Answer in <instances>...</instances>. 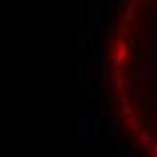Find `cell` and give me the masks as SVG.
Instances as JSON below:
<instances>
[{
    "label": "cell",
    "instance_id": "cell-3",
    "mask_svg": "<svg viewBox=\"0 0 157 157\" xmlns=\"http://www.w3.org/2000/svg\"><path fill=\"white\" fill-rule=\"evenodd\" d=\"M123 56H125V54H120V52H118V47H113V49H110V64H113L115 69L123 64Z\"/></svg>",
    "mask_w": 157,
    "mask_h": 157
},
{
    "label": "cell",
    "instance_id": "cell-2",
    "mask_svg": "<svg viewBox=\"0 0 157 157\" xmlns=\"http://www.w3.org/2000/svg\"><path fill=\"white\" fill-rule=\"evenodd\" d=\"M91 130H93L91 120H86V118H78V123H76V132H78V135H88Z\"/></svg>",
    "mask_w": 157,
    "mask_h": 157
},
{
    "label": "cell",
    "instance_id": "cell-4",
    "mask_svg": "<svg viewBox=\"0 0 157 157\" xmlns=\"http://www.w3.org/2000/svg\"><path fill=\"white\" fill-rule=\"evenodd\" d=\"M123 78H125V76H123V71H120V69H115V74H113V88H115V91L123 86Z\"/></svg>",
    "mask_w": 157,
    "mask_h": 157
},
{
    "label": "cell",
    "instance_id": "cell-5",
    "mask_svg": "<svg viewBox=\"0 0 157 157\" xmlns=\"http://www.w3.org/2000/svg\"><path fill=\"white\" fill-rule=\"evenodd\" d=\"M118 17H120V10H118V7H108V10H105V20H110V22H115Z\"/></svg>",
    "mask_w": 157,
    "mask_h": 157
},
{
    "label": "cell",
    "instance_id": "cell-9",
    "mask_svg": "<svg viewBox=\"0 0 157 157\" xmlns=\"http://www.w3.org/2000/svg\"><path fill=\"white\" fill-rule=\"evenodd\" d=\"M130 2H135V5H137V2H140V0H130Z\"/></svg>",
    "mask_w": 157,
    "mask_h": 157
},
{
    "label": "cell",
    "instance_id": "cell-7",
    "mask_svg": "<svg viewBox=\"0 0 157 157\" xmlns=\"http://www.w3.org/2000/svg\"><path fill=\"white\" fill-rule=\"evenodd\" d=\"M120 32H123V37H128V34H130V20H123V25H120Z\"/></svg>",
    "mask_w": 157,
    "mask_h": 157
},
{
    "label": "cell",
    "instance_id": "cell-1",
    "mask_svg": "<svg viewBox=\"0 0 157 157\" xmlns=\"http://www.w3.org/2000/svg\"><path fill=\"white\" fill-rule=\"evenodd\" d=\"M108 37V32L103 29V20H93L91 22V39H88V54L98 56L101 47H103V39Z\"/></svg>",
    "mask_w": 157,
    "mask_h": 157
},
{
    "label": "cell",
    "instance_id": "cell-8",
    "mask_svg": "<svg viewBox=\"0 0 157 157\" xmlns=\"http://www.w3.org/2000/svg\"><path fill=\"white\" fill-rule=\"evenodd\" d=\"M150 49H152V54H157V37L150 39Z\"/></svg>",
    "mask_w": 157,
    "mask_h": 157
},
{
    "label": "cell",
    "instance_id": "cell-6",
    "mask_svg": "<svg viewBox=\"0 0 157 157\" xmlns=\"http://www.w3.org/2000/svg\"><path fill=\"white\" fill-rule=\"evenodd\" d=\"M132 15H135V2L125 5V10H123V17H125V20H132Z\"/></svg>",
    "mask_w": 157,
    "mask_h": 157
}]
</instances>
